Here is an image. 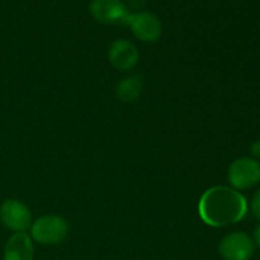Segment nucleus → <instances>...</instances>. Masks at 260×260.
Here are the masks:
<instances>
[{
  "label": "nucleus",
  "mask_w": 260,
  "mask_h": 260,
  "mask_svg": "<svg viewBox=\"0 0 260 260\" xmlns=\"http://www.w3.org/2000/svg\"><path fill=\"white\" fill-rule=\"evenodd\" d=\"M131 4H134V7H142L147 0H129Z\"/></svg>",
  "instance_id": "4468645a"
},
{
  "label": "nucleus",
  "mask_w": 260,
  "mask_h": 260,
  "mask_svg": "<svg viewBox=\"0 0 260 260\" xmlns=\"http://www.w3.org/2000/svg\"><path fill=\"white\" fill-rule=\"evenodd\" d=\"M231 188L245 190L255 187L260 182V162L253 157H239L234 160L228 170Z\"/></svg>",
  "instance_id": "7ed1b4c3"
},
{
  "label": "nucleus",
  "mask_w": 260,
  "mask_h": 260,
  "mask_svg": "<svg viewBox=\"0 0 260 260\" xmlns=\"http://www.w3.org/2000/svg\"><path fill=\"white\" fill-rule=\"evenodd\" d=\"M89 12L99 23L107 25H124L129 10L122 0H91Z\"/></svg>",
  "instance_id": "0eeeda50"
},
{
  "label": "nucleus",
  "mask_w": 260,
  "mask_h": 260,
  "mask_svg": "<svg viewBox=\"0 0 260 260\" xmlns=\"http://www.w3.org/2000/svg\"><path fill=\"white\" fill-rule=\"evenodd\" d=\"M0 221L14 233H25L32 225V216L22 201L10 198L0 206Z\"/></svg>",
  "instance_id": "423d86ee"
},
{
  "label": "nucleus",
  "mask_w": 260,
  "mask_h": 260,
  "mask_svg": "<svg viewBox=\"0 0 260 260\" xmlns=\"http://www.w3.org/2000/svg\"><path fill=\"white\" fill-rule=\"evenodd\" d=\"M248 201L239 190L216 185L206 190L198 203L203 222L212 228H223L240 222L248 213Z\"/></svg>",
  "instance_id": "f257e3e1"
},
{
  "label": "nucleus",
  "mask_w": 260,
  "mask_h": 260,
  "mask_svg": "<svg viewBox=\"0 0 260 260\" xmlns=\"http://www.w3.org/2000/svg\"><path fill=\"white\" fill-rule=\"evenodd\" d=\"M250 152L253 155V159H260V140H256L251 144Z\"/></svg>",
  "instance_id": "f8f14e48"
},
{
  "label": "nucleus",
  "mask_w": 260,
  "mask_h": 260,
  "mask_svg": "<svg viewBox=\"0 0 260 260\" xmlns=\"http://www.w3.org/2000/svg\"><path fill=\"white\" fill-rule=\"evenodd\" d=\"M250 208H251V212H253V215L260 221V188L256 190L255 193H254L253 198H251Z\"/></svg>",
  "instance_id": "9b49d317"
},
{
  "label": "nucleus",
  "mask_w": 260,
  "mask_h": 260,
  "mask_svg": "<svg viewBox=\"0 0 260 260\" xmlns=\"http://www.w3.org/2000/svg\"><path fill=\"white\" fill-rule=\"evenodd\" d=\"M218 251L223 260H249L254 255V240L243 231H234L222 238Z\"/></svg>",
  "instance_id": "39448f33"
},
{
  "label": "nucleus",
  "mask_w": 260,
  "mask_h": 260,
  "mask_svg": "<svg viewBox=\"0 0 260 260\" xmlns=\"http://www.w3.org/2000/svg\"><path fill=\"white\" fill-rule=\"evenodd\" d=\"M68 233L66 220L56 215L42 216L30 225V238L42 245H56L68 236Z\"/></svg>",
  "instance_id": "f03ea898"
},
{
  "label": "nucleus",
  "mask_w": 260,
  "mask_h": 260,
  "mask_svg": "<svg viewBox=\"0 0 260 260\" xmlns=\"http://www.w3.org/2000/svg\"><path fill=\"white\" fill-rule=\"evenodd\" d=\"M142 90V81L140 76L132 75L124 78L118 83L116 88L117 98L122 102H134L140 96Z\"/></svg>",
  "instance_id": "9d476101"
},
{
  "label": "nucleus",
  "mask_w": 260,
  "mask_h": 260,
  "mask_svg": "<svg viewBox=\"0 0 260 260\" xmlns=\"http://www.w3.org/2000/svg\"><path fill=\"white\" fill-rule=\"evenodd\" d=\"M124 25H128L135 37L141 42H156L161 36V22L156 15L150 12H129Z\"/></svg>",
  "instance_id": "20e7f679"
},
{
  "label": "nucleus",
  "mask_w": 260,
  "mask_h": 260,
  "mask_svg": "<svg viewBox=\"0 0 260 260\" xmlns=\"http://www.w3.org/2000/svg\"><path fill=\"white\" fill-rule=\"evenodd\" d=\"M35 246L27 233H14L4 248V260H33Z\"/></svg>",
  "instance_id": "1a4fd4ad"
},
{
  "label": "nucleus",
  "mask_w": 260,
  "mask_h": 260,
  "mask_svg": "<svg viewBox=\"0 0 260 260\" xmlns=\"http://www.w3.org/2000/svg\"><path fill=\"white\" fill-rule=\"evenodd\" d=\"M140 53L136 46L127 40H117L111 45L108 58L112 66L118 70H129L139 62Z\"/></svg>",
  "instance_id": "6e6552de"
},
{
  "label": "nucleus",
  "mask_w": 260,
  "mask_h": 260,
  "mask_svg": "<svg viewBox=\"0 0 260 260\" xmlns=\"http://www.w3.org/2000/svg\"><path fill=\"white\" fill-rule=\"evenodd\" d=\"M254 244H256V245L260 248V225H258L255 228V230H254Z\"/></svg>",
  "instance_id": "ddd939ff"
}]
</instances>
